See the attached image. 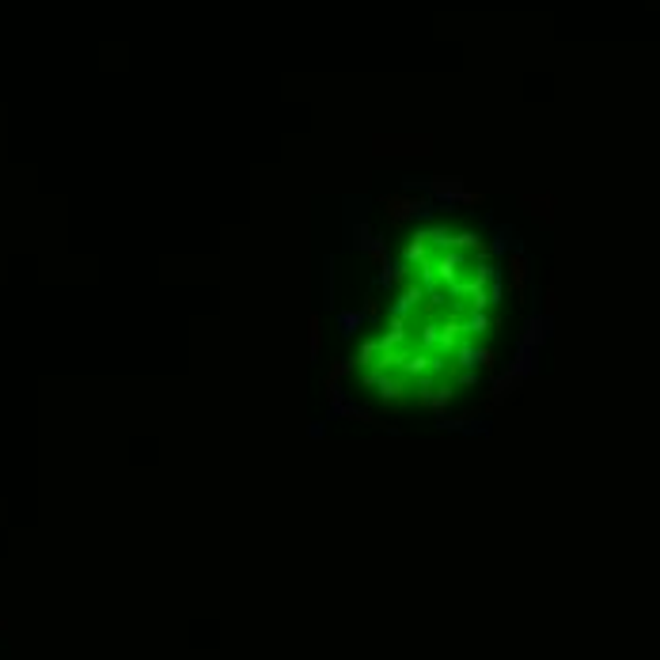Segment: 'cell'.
<instances>
[{"label":"cell","instance_id":"1","mask_svg":"<svg viewBox=\"0 0 660 660\" xmlns=\"http://www.w3.org/2000/svg\"><path fill=\"white\" fill-rule=\"evenodd\" d=\"M417 209H425V201H410V198H387V217L391 220H406Z\"/></svg>","mask_w":660,"mask_h":660},{"label":"cell","instance_id":"2","mask_svg":"<svg viewBox=\"0 0 660 660\" xmlns=\"http://www.w3.org/2000/svg\"><path fill=\"white\" fill-rule=\"evenodd\" d=\"M311 349H319V319H311Z\"/></svg>","mask_w":660,"mask_h":660}]
</instances>
